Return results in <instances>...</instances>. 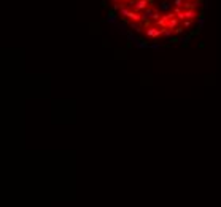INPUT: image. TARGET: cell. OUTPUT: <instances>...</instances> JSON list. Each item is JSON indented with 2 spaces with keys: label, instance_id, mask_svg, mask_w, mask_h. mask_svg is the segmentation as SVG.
<instances>
[{
  "label": "cell",
  "instance_id": "cell-1",
  "mask_svg": "<svg viewBox=\"0 0 221 207\" xmlns=\"http://www.w3.org/2000/svg\"><path fill=\"white\" fill-rule=\"evenodd\" d=\"M129 8L137 11V13H140V11H145L148 8H153V0H132L131 3H129Z\"/></svg>",
  "mask_w": 221,
  "mask_h": 207
},
{
  "label": "cell",
  "instance_id": "cell-2",
  "mask_svg": "<svg viewBox=\"0 0 221 207\" xmlns=\"http://www.w3.org/2000/svg\"><path fill=\"white\" fill-rule=\"evenodd\" d=\"M162 32H164V29H159V27H156V26H148L147 29H145V35L149 37V38L162 37Z\"/></svg>",
  "mask_w": 221,
  "mask_h": 207
},
{
  "label": "cell",
  "instance_id": "cell-3",
  "mask_svg": "<svg viewBox=\"0 0 221 207\" xmlns=\"http://www.w3.org/2000/svg\"><path fill=\"white\" fill-rule=\"evenodd\" d=\"M199 14H197V10L196 8H191V10H183V19L181 21H185V19H196Z\"/></svg>",
  "mask_w": 221,
  "mask_h": 207
},
{
  "label": "cell",
  "instance_id": "cell-4",
  "mask_svg": "<svg viewBox=\"0 0 221 207\" xmlns=\"http://www.w3.org/2000/svg\"><path fill=\"white\" fill-rule=\"evenodd\" d=\"M191 26H192L191 19H185V21H181V27H183V29H189Z\"/></svg>",
  "mask_w": 221,
  "mask_h": 207
},
{
  "label": "cell",
  "instance_id": "cell-5",
  "mask_svg": "<svg viewBox=\"0 0 221 207\" xmlns=\"http://www.w3.org/2000/svg\"><path fill=\"white\" fill-rule=\"evenodd\" d=\"M131 26H132V29L135 30V32H142V30H143V29H142L140 22H131Z\"/></svg>",
  "mask_w": 221,
  "mask_h": 207
},
{
  "label": "cell",
  "instance_id": "cell-6",
  "mask_svg": "<svg viewBox=\"0 0 221 207\" xmlns=\"http://www.w3.org/2000/svg\"><path fill=\"white\" fill-rule=\"evenodd\" d=\"M173 3H175L177 8H183V5L186 3V0H173Z\"/></svg>",
  "mask_w": 221,
  "mask_h": 207
},
{
  "label": "cell",
  "instance_id": "cell-7",
  "mask_svg": "<svg viewBox=\"0 0 221 207\" xmlns=\"http://www.w3.org/2000/svg\"><path fill=\"white\" fill-rule=\"evenodd\" d=\"M172 35H173V30H170V29H164L162 37H172Z\"/></svg>",
  "mask_w": 221,
  "mask_h": 207
},
{
  "label": "cell",
  "instance_id": "cell-8",
  "mask_svg": "<svg viewBox=\"0 0 221 207\" xmlns=\"http://www.w3.org/2000/svg\"><path fill=\"white\" fill-rule=\"evenodd\" d=\"M137 46H139L140 49H143V48H148V43H147V42H139Z\"/></svg>",
  "mask_w": 221,
  "mask_h": 207
},
{
  "label": "cell",
  "instance_id": "cell-9",
  "mask_svg": "<svg viewBox=\"0 0 221 207\" xmlns=\"http://www.w3.org/2000/svg\"><path fill=\"white\" fill-rule=\"evenodd\" d=\"M169 6H170V5H169V2H167V0H164V2H162V5H161V8H162V10H167Z\"/></svg>",
  "mask_w": 221,
  "mask_h": 207
},
{
  "label": "cell",
  "instance_id": "cell-10",
  "mask_svg": "<svg viewBox=\"0 0 221 207\" xmlns=\"http://www.w3.org/2000/svg\"><path fill=\"white\" fill-rule=\"evenodd\" d=\"M107 21H108V22H115V21H116V18H115V14H110V16H108V18H107Z\"/></svg>",
  "mask_w": 221,
  "mask_h": 207
},
{
  "label": "cell",
  "instance_id": "cell-11",
  "mask_svg": "<svg viewBox=\"0 0 221 207\" xmlns=\"http://www.w3.org/2000/svg\"><path fill=\"white\" fill-rule=\"evenodd\" d=\"M183 30H185V29H183V27L180 26V27H177V29L173 30V34H177V35H178V34H181V32H183Z\"/></svg>",
  "mask_w": 221,
  "mask_h": 207
},
{
  "label": "cell",
  "instance_id": "cell-12",
  "mask_svg": "<svg viewBox=\"0 0 221 207\" xmlns=\"http://www.w3.org/2000/svg\"><path fill=\"white\" fill-rule=\"evenodd\" d=\"M151 48H153V49H161V46L157 45V43H154V45H151Z\"/></svg>",
  "mask_w": 221,
  "mask_h": 207
}]
</instances>
